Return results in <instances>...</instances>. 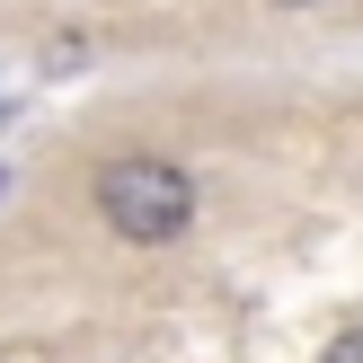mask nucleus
<instances>
[{
    "mask_svg": "<svg viewBox=\"0 0 363 363\" xmlns=\"http://www.w3.org/2000/svg\"><path fill=\"white\" fill-rule=\"evenodd\" d=\"M98 213H106L116 240L160 248V240H177L195 222V177L169 169V160H106L98 169Z\"/></svg>",
    "mask_w": 363,
    "mask_h": 363,
    "instance_id": "f257e3e1",
    "label": "nucleus"
},
{
    "mask_svg": "<svg viewBox=\"0 0 363 363\" xmlns=\"http://www.w3.org/2000/svg\"><path fill=\"white\" fill-rule=\"evenodd\" d=\"M319 363H363V328H346V337H337V346L319 354Z\"/></svg>",
    "mask_w": 363,
    "mask_h": 363,
    "instance_id": "f03ea898",
    "label": "nucleus"
},
{
    "mask_svg": "<svg viewBox=\"0 0 363 363\" xmlns=\"http://www.w3.org/2000/svg\"><path fill=\"white\" fill-rule=\"evenodd\" d=\"M293 9H301V0H293Z\"/></svg>",
    "mask_w": 363,
    "mask_h": 363,
    "instance_id": "7ed1b4c3",
    "label": "nucleus"
}]
</instances>
